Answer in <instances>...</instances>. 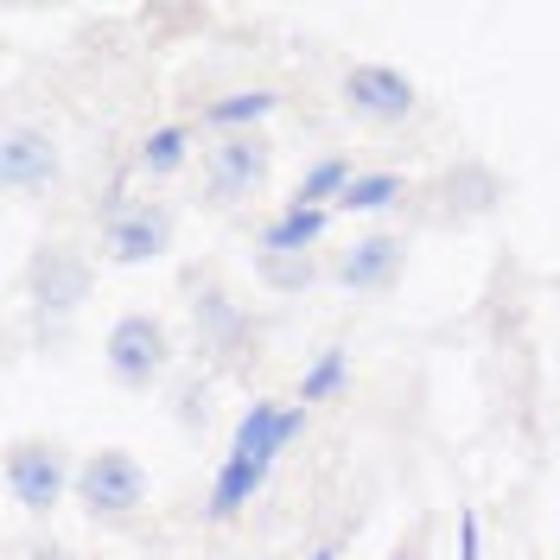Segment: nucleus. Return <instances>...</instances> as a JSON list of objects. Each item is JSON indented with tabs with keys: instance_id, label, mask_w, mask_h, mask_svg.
Returning a JSON list of instances; mask_svg holds the SVG:
<instances>
[{
	"instance_id": "2eb2a0df",
	"label": "nucleus",
	"mask_w": 560,
	"mask_h": 560,
	"mask_svg": "<svg viewBox=\"0 0 560 560\" xmlns=\"http://www.w3.org/2000/svg\"><path fill=\"white\" fill-rule=\"evenodd\" d=\"M350 376V350H325L313 370L300 376V401H325V395H338Z\"/></svg>"
},
{
	"instance_id": "dca6fc26",
	"label": "nucleus",
	"mask_w": 560,
	"mask_h": 560,
	"mask_svg": "<svg viewBox=\"0 0 560 560\" xmlns=\"http://www.w3.org/2000/svg\"><path fill=\"white\" fill-rule=\"evenodd\" d=\"M185 128H153V135L140 140V166H147V173H178V166H185Z\"/></svg>"
},
{
	"instance_id": "f03ea898",
	"label": "nucleus",
	"mask_w": 560,
	"mask_h": 560,
	"mask_svg": "<svg viewBox=\"0 0 560 560\" xmlns=\"http://www.w3.org/2000/svg\"><path fill=\"white\" fill-rule=\"evenodd\" d=\"M103 357H108V376L121 388H153L166 376V363H173V338H166V325L153 313H128L108 325Z\"/></svg>"
},
{
	"instance_id": "9b49d317",
	"label": "nucleus",
	"mask_w": 560,
	"mask_h": 560,
	"mask_svg": "<svg viewBox=\"0 0 560 560\" xmlns=\"http://www.w3.org/2000/svg\"><path fill=\"white\" fill-rule=\"evenodd\" d=\"M325 223H331V210H300V205H287L275 223H268L261 248H268V255H306V248L325 236Z\"/></svg>"
},
{
	"instance_id": "f3484780",
	"label": "nucleus",
	"mask_w": 560,
	"mask_h": 560,
	"mask_svg": "<svg viewBox=\"0 0 560 560\" xmlns=\"http://www.w3.org/2000/svg\"><path fill=\"white\" fill-rule=\"evenodd\" d=\"M261 280L280 287V293H300V287L313 280V261H306V255H268V248H261Z\"/></svg>"
},
{
	"instance_id": "4468645a",
	"label": "nucleus",
	"mask_w": 560,
	"mask_h": 560,
	"mask_svg": "<svg viewBox=\"0 0 560 560\" xmlns=\"http://www.w3.org/2000/svg\"><path fill=\"white\" fill-rule=\"evenodd\" d=\"M268 108H275V96H268V90H243V96H223V103H210L205 121H210V128H236V135H243L248 121H261Z\"/></svg>"
},
{
	"instance_id": "7ed1b4c3",
	"label": "nucleus",
	"mask_w": 560,
	"mask_h": 560,
	"mask_svg": "<svg viewBox=\"0 0 560 560\" xmlns=\"http://www.w3.org/2000/svg\"><path fill=\"white\" fill-rule=\"evenodd\" d=\"M77 497L90 516H135L147 497V471L135 453H90V465L77 471Z\"/></svg>"
},
{
	"instance_id": "20e7f679",
	"label": "nucleus",
	"mask_w": 560,
	"mask_h": 560,
	"mask_svg": "<svg viewBox=\"0 0 560 560\" xmlns=\"http://www.w3.org/2000/svg\"><path fill=\"white\" fill-rule=\"evenodd\" d=\"M173 243V210L147 205V198H115L108 205V223H103V248L115 261H153V255H166Z\"/></svg>"
},
{
	"instance_id": "a211bd4d",
	"label": "nucleus",
	"mask_w": 560,
	"mask_h": 560,
	"mask_svg": "<svg viewBox=\"0 0 560 560\" xmlns=\"http://www.w3.org/2000/svg\"><path fill=\"white\" fill-rule=\"evenodd\" d=\"M478 555H485V541H478V516L458 510V560H478Z\"/></svg>"
},
{
	"instance_id": "39448f33",
	"label": "nucleus",
	"mask_w": 560,
	"mask_h": 560,
	"mask_svg": "<svg viewBox=\"0 0 560 560\" xmlns=\"http://www.w3.org/2000/svg\"><path fill=\"white\" fill-rule=\"evenodd\" d=\"M268 166H275V153H268L261 135H223L205 153V185H210V198L236 205V198H248V191L268 185Z\"/></svg>"
},
{
	"instance_id": "1a4fd4ad",
	"label": "nucleus",
	"mask_w": 560,
	"mask_h": 560,
	"mask_svg": "<svg viewBox=\"0 0 560 560\" xmlns=\"http://www.w3.org/2000/svg\"><path fill=\"white\" fill-rule=\"evenodd\" d=\"M0 178L13 191H45L58 178V140L38 135V128H13L7 147H0Z\"/></svg>"
},
{
	"instance_id": "0eeeda50",
	"label": "nucleus",
	"mask_w": 560,
	"mask_h": 560,
	"mask_svg": "<svg viewBox=\"0 0 560 560\" xmlns=\"http://www.w3.org/2000/svg\"><path fill=\"white\" fill-rule=\"evenodd\" d=\"M7 490H13V503H26V510H51L58 497L70 490V465L58 446H13L7 453Z\"/></svg>"
},
{
	"instance_id": "ddd939ff",
	"label": "nucleus",
	"mask_w": 560,
	"mask_h": 560,
	"mask_svg": "<svg viewBox=\"0 0 560 560\" xmlns=\"http://www.w3.org/2000/svg\"><path fill=\"white\" fill-rule=\"evenodd\" d=\"M395 198H401V178H395V173H357L338 205H345L350 217H376V210H388Z\"/></svg>"
},
{
	"instance_id": "f8f14e48",
	"label": "nucleus",
	"mask_w": 560,
	"mask_h": 560,
	"mask_svg": "<svg viewBox=\"0 0 560 560\" xmlns=\"http://www.w3.org/2000/svg\"><path fill=\"white\" fill-rule=\"evenodd\" d=\"M350 178H357V173H350V160H318L313 173L300 178L293 205H300V210H325L331 198H345V191H350Z\"/></svg>"
},
{
	"instance_id": "9d476101",
	"label": "nucleus",
	"mask_w": 560,
	"mask_h": 560,
	"mask_svg": "<svg viewBox=\"0 0 560 560\" xmlns=\"http://www.w3.org/2000/svg\"><path fill=\"white\" fill-rule=\"evenodd\" d=\"M401 236H363V243H350V255L338 261V280H345L350 293H383V287H395V275H401Z\"/></svg>"
},
{
	"instance_id": "6e6552de",
	"label": "nucleus",
	"mask_w": 560,
	"mask_h": 560,
	"mask_svg": "<svg viewBox=\"0 0 560 560\" xmlns=\"http://www.w3.org/2000/svg\"><path fill=\"white\" fill-rule=\"evenodd\" d=\"M33 293H38V306L70 313V306L90 293V261H83L77 248H65V243L38 248V255H33Z\"/></svg>"
},
{
	"instance_id": "423d86ee",
	"label": "nucleus",
	"mask_w": 560,
	"mask_h": 560,
	"mask_svg": "<svg viewBox=\"0 0 560 560\" xmlns=\"http://www.w3.org/2000/svg\"><path fill=\"white\" fill-rule=\"evenodd\" d=\"M345 103H350V115H363V121H383V128H388V121L415 115V83H408L395 65H350Z\"/></svg>"
},
{
	"instance_id": "f257e3e1",
	"label": "nucleus",
	"mask_w": 560,
	"mask_h": 560,
	"mask_svg": "<svg viewBox=\"0 0 560 560\" xmlns=\"http://www.w3.org/2000/svg\"><path fill=\"white\" fill-rule=\"evenodd\" d=\"M300 427H306V401H287V408H275V401H255V408L236 420L230 453H223V471H217V485H210V523L243 516V503L268 485L275 458L300 440Z\"/></svg>"
}]
</instances>
